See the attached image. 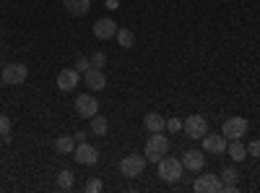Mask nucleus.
Wrapping results in <instances>:
<instances>
[{
	"label": "nucleus",
	"instance_id": "16",
	"mask_svg": "<svg viewBox=\"0 0 260 193\" xmlns=\"http://www.w3.org/2000/svg\"><path fill=\"white\" fill-rule=\"evenodd\" d=\"M237 183H240V173H237L234 167L221 170V190L232 193V190H237Z\"/></svg>",
	"mask_w": 260,
	"mask_h": 193
},
{
	"label": "nucleus",
	"instance_id": "24",
	"mask_svg": "<svg viewBox=\"0 0 260 193\" xmlns=\"http://www.w3.org/2000/svg\"><path fill=\"white\" fill-rule=\"evenodd\" d=\"M102 188H104V183L99 178H89V180H86V193H99Z\"/></svg>",
	"mask_w": 260,
	"mask_h": 193
},
{
	"label": "nucleus",
	"instance_id": "3",
	"mask_svg": "<svg viewBox=\"0 0 260 193\" xmlns=\"http://www.w3.org/2000/svg\"><path fill=\"white\" fill-rule=\"evenodd\" d=\"M29 76V68L24 66V63H8V66L0 71V78H3L8 87H18V84H24Z\"/></svg>",
	"mask_w": 260,
	"mask_h": 193
},
{
	"label": "nucleus",
	"instance_id": "11",
	"mask_svg": "<svg viewBox=\"0 0 260 193\" xmlns=\"http://www.w3.org/2000/svg\"><path fill=\"white\" fill-rule=\"evenodd\" d=\"M206 164V154L198 152V149H187V152L182 154V167L190 170V173H201Z\"/></svg>",
	"mask_w": 260,
	"mask_h": 193
},
{
	"label": "nucleus",
	"instance_id": "4",
	"mask_svg": "<svg viewBox=\"0 0 260 193\" xmlns=\"http://www.w3.org/2000/svg\"><path fill=\"white\" fill-rule=\"evenodd\" d=\"M146 154H127L122 162H120V173L125 178H138L143 170H146Z\"/></svg>",
	"mask_w": 260,
	"mask_h": 193
},
{
	"label": "nucleus",
	"instance_id": "7",
	"mask_svg": "<svg viewBox=\"0 0 260 193\" xmlns=\"http://www.w3.org/2000/svg\"><path fill=\"white\" fill-rule=\"evenodd\" d=\"M203 152L206 154H226V136L224 133H206L203 139Z\"/></svg>",
	"mask_w": 260,
	"mask_h": 193
},
{
	"label": "nucleus",
	"instance_id": "28",
	"mask_svg": "<svg viewBox=\"0 0 260 193\" xmlns=\"http://www.w3.org/2000/svg\"><path fill=\"white\" fill-rule=\"evenodd\" d=\"M250 154H252L255 159L260 157V141H250V146H247V157H250Z\"/></svg>",
	"mask_w": 260,
	"mask_h": 193
},
{
	"label": "nucleus",
	"instance_id": "25",
	"mask_svg": "<svg viewBox=\"0 0 260 193\" xmlns=\"http://www.w3.org/2000/svg\"><path fill=\"white\" fill-rule=\"evenodd\" d=\"M164 128H167L169 133H180V131H182V120H180V118H169Z\"/></svg>",
	"mask_w": 260,
	"mask_h": 193
},
{
	"label": "nucleus",
	"instance_id": "6",
	"mask_svg": "<svg viewBox=\"0 0 260 193\" xmlns=\"http://www.w3.org/2000/svg\"><path fill=\"white\" fill-rule=\"evenodd\" d=\"M247 120L245 118H229V120H224V125H221V133L226 136V141H234V139H242L245 133H247Z\"/></svg>",
	"mask_w": 260,
	"mask_h": 193
},
{
	"label": "nucleus",
	"instance_id": "21",
	"mask_svg": "<svg viewBox=\"0 0 260 193\" xmlns=\"http://www.w3.org/2000/svg\"><path fill=\"white\" fill-rule=\"evenodd\" d=\"M115 37H117V42H120V47H125V50H130V47L136 45V34L130 32V29H117Z\"/></svg>",
	"mask_w": 260,
	"mask_h": 193
},
{
	"label": "nucleus",
	"instance_id": "22",
	"mask_svg": "<svg viewBox=\"0 0 260 193\" xmlns=\"http://www.w3.org/2000/svg\"><path fill=\"white\" fill-rule=\"evenodd\" d=\"M57 185H60L62 190L73 188V173H71V170H62V173L57 175Z\"/></svg>",
	"mask_w": 260,
	"mask_h": 193
},
{
	"label": "nucleus",
	"instance_id": "26",
	"mask_svg": "<svg viewBox=\"0 0 260 193\" xmlns=\"http://www.w3.org/2000/svg\"><path fill=\"white\" fill-rule=\"evenodd\" d=\"M89 68H91V58H86V55H78V58H76V71H83V73H86Z\"/></svg>",
	"mask_w": 260,
	"mask_h": 193
},
{
	"label": "nucleus",
	"instance_id": "12",
	"mask_svg": "<svg viewBox=\"0 0 260 193\" xmlns=\"http://www.w3.org/2000/svg\"><path fill=\"white\" fill-rule=\"evenodd\" d=\"M117 24H115V21L112 18H99L96 21V24H94V37L96 39H112L115 34H117Z\"/></svg>",
	"mask_w": 260,
	"mask_h": 193
},
{
	"label": "nucleus",
	"instance_id": "2",
	"mask_svg": "<svg viewBox=\"0 0 260 193\" xmlns=\"http://www.w3.org/2000/svg\"><path fill=\"white\" fill-rule=\"evenodd\" d=\"M156 164H159V178L164 183H177L182 178V170H185L182 167V159H175V157H167L164 154Z\"/></svg>",
	"mask_w": 260,
	"mask_h": 193
},
{
	"label": "nucleus",
	"instance_id": "17",
	"mask_svg": "<svg viewBox=\"0 0 260 193\" xmlns=\"http://www.w3.org/2000/svg\"><path fill=\"white\" fill-rule=\"evenodd\" d=\"M226 154H229L234 162H245V159H247V146H245L240 139H234L232 144H226Z\"/></svg>",
	"mask_w": 260,
	"mask_h": 193
},
{
	"label": "nucleus",
	"instance_id": "14",
	"mask_svg": "<svg viewBox=\"0 0 260 193\" xmlns=\"http://www.w3.org/2000/svg\"><path fill=\"white\" fill-rule=\"evenodd\" d=\"M78 87V71L76 68H65L57 76V89L60 92H73Z\"/></svg>",
	"mask_w": 260,
	"mask_h": 193
},
{
	"label": "nucleus",
	"instance_id": "23",
	"mask_svg": "<svg viewBox=\"0 0 260 193\" xmlns=\"http://www.w3.org/2000/svg\"><path fill=\"white\" fill-rule=\"evenodd\" d=\"M0 139H3L6 144L11 141V120L6 115H0Z\"/></svg>",
	"mask_w": 260,
	"mask_h": 193
},
{
	"label": "nucleus",
	"instance_id": "19",
	"mask_svg": "<svg viewBox=\"0 0 260 193\" xmlns=\"http://www.w3.org/2000/svg\"><path fill=\"white\" fill-rule=\"evenodd\" d=\"M55 152L57 154H73L76 152V139L73 136H60L55 141Z\"/></svg>",
	"mask_w": 260,
	"mask_h": 193
},
{
	"label": "nucleus",
	"instance_id": "10",
	"mask_svg": "<svg viewBox=\"0 0 260 193\" xmlns=\"http://www.w3.org/2000/svg\"><path fill=\"white\" fill-rule=\"evenodd\" d=\"M73 159H76L78 164H96V162H99V152H96L89 141H83V144H76Z\"/></svg>",
	"mask_w": 260,
	"mask_h": 193
},
{
	"label": "nucleus",
	"instance_id": "20",
	"mask_svg": "<svg viewBox=\"0 0 260 193\" xmlns=\"http://www.w3.org/2000/svg\"><path fill=\"white\" fill-rule=\"evenodd\" d=\"M107 131H110V120L96 113V115L91 118V133H94V136H107Z\"/></svg>",
	"mask_w": 260,
	"mask_h": 193
},
{
	"label": "nucleus",
	"instance_id": "13",
	"mask_svg": "<svg viewBox=\"0 0 260 193\" xmlns=\"http://www.w3.org/2000/svg\"><path fill=\"white\" fill-rule=\"evenodd\" d=\"M83 78H86V87H89L91 92H102L107 87V76H104L102 68H89L83 73Z\"/></svg>",
	"mask_w": 260,
	"mask_h": 193
},
{
	"label": "nucleus",
	"instance_id": "5",
	"mask_svg": "<svg viewBox=\"0 0 260 193\" xmlns=\"http://www.w3.org/2000/svg\"><path fill=\"white\" fill-rule=\"evenodd\" d=\"M182 131L190 139H203L208 133V120L203 115H190L187 120H182Z\"/></svg>",
	"mask_w": 260,
	"mask_h": 193
},
{
	"label": "nucleus",
	"instance_id": "1",
	"mask_svg": "<svg viewBox=\"0 0 260 193\" xmlns=\"http://www.w3.org/2000/svg\"><path fill=\"white\" fill-rule=\"evenodd\" d=\"M169 152V139L159 131V133H151V139L146 141V149H143V154L148 162H159L164 154Z\"/></svg>",
	"mask_w": 260,
	"mask_h": 193
},
{
	"label": "nucleus",
	"instance_id": "9",
	"mask_svg": "<svg viewBox=\"0 0 260 193\" xmlns=\"http://www.w3.org/2000/svg\"><path fill=\"white\" fill-rule=\"evenodd\" d=\"M76 113H78L81 118H86V120H91V118L99 113V102H96L91 94H78V99H76Z\"/></svg>",
	"mask_w": 260,
	"mask_h": 193
},
{
	"label": "nucleus",
	"instance_id": "29",
	"mask_svg": "<svg viewBox=\"0 0 260 193\" xmlns=\"http://www.w3.org/2000/svg\"><path fill=\"white\" fill-rule=\"evenodd\" d=\"M73 139H76V144H83V141H86V131H76Z\"/></svg>",
	"mask_w": 260,
	"mask_h": 193
},
{
	"label": "nucleus",
	"instance_id": "8",
	"mask_svg": "<svg viewBox=\"0 0 260 193\" xmlns=\"http://www.w3.org/2000/svg\"><path fill=\"white\" fill-rule=\"evenodd\" d=\"M192 190L195 193H216L221 190V178L213 175V173H206V175H198L192 183Z\"/></svg>",
	"mask_w": 260,
	"mask_h": 193
},
{
	"label": "nucleus",
	"instance_id": "27",
	"mask_svg": "<svg viewBox=\"0 0 260 193\" xmlns=\"http://www.w3.org/2000/svg\"><path fill=\"white\" fill-rule=\"evenodd\" d=\"M104 66H107V55L104 52H94L91 55V68H102L104 71Z\"/></svg>",
	"mask_w": 260,
	"mask_h": 193
},
{
	"label": "nucleus",
	"instance_id": "15",
	"mask_svg": "<svg viewBox=\"0 0 260 193\" xmlns=\"http://www.w3.org/2000/svg\"><path fill=\"white\" fill-rule=\"evenodd\" d=\"M62 6L71 16H86L91 8V0H62Z\"/></svg>",
	"mask_w": 260,
	"mask_h": 193
},
{
	"label": "nucleus",
	"instance_id": "18",
	"mask_svg": "<svg viewBox=\"0 0 260 193\" xmlns=\"http://www.w3.org/2000/svg\"><path fill=\"white\" fill-rule=\"evenodd\" d=\"M143 125H146V131H148V133H159V131H164L167 120H164L159 113H148V115L143 118Z\"/></svg>",
	"mask_w": 260,
	"mask_h": 193
}]
</instances>
